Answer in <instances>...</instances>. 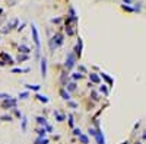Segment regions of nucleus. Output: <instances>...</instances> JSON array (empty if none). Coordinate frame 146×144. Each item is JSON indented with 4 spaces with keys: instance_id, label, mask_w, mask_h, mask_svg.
<instances>
[{
    "instance_id": "f257e3e1",
    "label": "nucleus",
    "mask_w": 146,
    "mask_h": 144,
    "mask_svg": "<svg viewBox=\"0 0 146 144\" xmlns=\"http://www.w3.org/2000/svg\"><path fill=\"white\" fill-rule=\"evenodd\" d=\"M41 70H42V74H45V60L42 61V64H41Z\"/></svg>"
},
{
    "instance_id": "f03ea898",
    "label": "nucleus",
    "mask_w": 146,
    "mask_h": 144,
    "mask_svg": "<svg viewBox=\"0 0 146 144\" xmlns=\"http://www.w3.org/2000/svg\"><path fill=\"white\" fill-rule=\"evenodd\" d=\"M27 87L28 89H34V90H38L40 89V86H31V84H27Z\"/></svg>"
},
{
    "instance_id": "7ed1b4c3",
    "label": "nucleus",
    "mask_w": 146,
    "mask_h": 144,
    "mask_svg": "<svg viewBox=\"0 0 146 144\" xmlns=\"http://www.w3.org/2000/svg\"><path fill=\"white\" fill-rule=\"evenodd\" d=\"M40 100H42V102H47V98H44V96H37Z\"/></svg>"
}]
</instances>
